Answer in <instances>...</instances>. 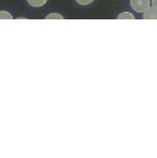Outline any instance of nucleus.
<instances>
[{"mask_svg": "<svg viewBox=\"0 0 157 158\" xmlns=\"http://www.w3.org/2000/svg\"><path fill=\"white\" fill-rule=\"evenodd\" d=\"M143 19H157V8L155 6H149L143 12Z\"/></svg>", "mask_w": 157, "mask_h": 158, "instance_id": "2", "label": "nucleus"}, {"mask_svg": "<svg viewBox=\"0 0 157 158\" xmlns=\"http://www.w3.org/2000/svg\"><path fill=\"white\" fill-rule=\"evenodd\" d=\"M76 1H77V3H79L80 5H82V6H87L93 2V0H76Z\"/></svg>", "mask_w": 157, "mask_h": 158, "instance_id": "7", "label": "nucleus"}, {"mask_svg": "<svg viewBox=\"0 0 157 158\" xmlns=\"http://www.w3.org/2000/svg\"><path fill=\"white\" fill-rule=\"evenodd\" d=\"M150 6V0H130V6L138 13H143Z\"/></svg>", "mask_w": 157, "mask_h": 158, "instance_id": "1", "label": "nucleus"}, {"mask_svg": "<svg viewBox=\"0 0 157 158\" xmlns=\"http://www.w3.org/2000/svg\"><path fill=\"white\" fill-rule=\"evenodd\" d=\"M152 5L153 6H155L157 8V0H152Z\"/></svg>", "mask_w": 157, "mask_h": 158, "instance_id": "8", "label": "nucleus"}, {"mask_svg": "<svg viewBox=\"0 0 157 158\" xmlns=\"http://www.w3.org/2000/svg\"><path fill=\"white\" fill-rule=\"evenodd\" d=\"M117 19H135V17L130 12H123L119 14Z\"/></svg>", "mask_w": 157, "mask_h": 158, "instance_id": "4", "label": "nucleus"}, {"mask_svg": "<svg viewBox=\"0 0 157 158\" xmlns=\"http://www.w3.org/2000/svg\"><path fill=\"white\" fill-rule=\"evenodd\" d=\"M45 19H64V17L58 13H52L47 15Z\"/></svg>", "mask_w": 157, "mask_h": 158, "instance_id": "5", "label": "nucleus"}, {"mask_svg": "<svg viewBox=\"0 0 157 158\" xmlns=\"http://www.w3.org/2000/svg\"><path fill=\"white\" fill-rule=\"evenodd\" d=\"M27 2L33 7H40L45 5L47 0H27Z\"/></svg>", "mask_w": 157, "mask_h": 158, "instance_id": "3", "label": "nucleus"}, {"mask_svg": "<svg viewBox=\"0 0 157 158\" xmlns=\"http://www.w3.org/2000/svg\"><path fill=\"white\" fill-rule=\"evenodd\" d=\"M0 19H13V17L7 11H0Z\"/></svg>", "mask_w": 157, "mask_h": 158, "instance_id": "6", "label": "nucleus"}]
</instances>
